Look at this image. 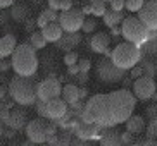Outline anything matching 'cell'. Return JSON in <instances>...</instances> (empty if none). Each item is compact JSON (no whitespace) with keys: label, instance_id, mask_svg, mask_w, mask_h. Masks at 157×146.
<instances>
[{"label":"cell","instance_id":"6da1fadb","mask_svg":"<svg viewBox=\"0 0 157 146\" xmlns=\"http://www.w3.org/2000/svg\"><path fill=\"white\" fill-rule=\"evenodd\" d=\"M136 98L126 88L105 95H95L86 101L79 112V119L85 122H95L100 127H114L133 114Z\"/></svg>","mask_w":157,"mask_h":146},{"label":"cell","instance_id":"7a4b0ae2","mask_svg":"<svg viewBox=\"0 0 157 146\" xmlns=\"http://www.w3.org/2000/svg\"><path fill=\"white\" fill-rule=\"evenodd\" d=\"M10 57H12L10 59V67L14 69V72L17 76H35L38 72L40 60H38L36 50L29 43L16 45Z\"/></svg>","mask_w":157,"mask_h":146},{"label":"cell","instance_id":"3957f363","mask_svg":"<svg viewBox=\"0 0 157 146\" xmlns=\"http://www.w3.org/2000/svg\"><path fill=\"white\" fill-rule=\"evenodd\" d=\"M9 95L19 105H33L36 101V82L33 76H17L16 74L9 84Z\"/></svg>","mask_w":157,"mask_h":146},{"label":"cell","instance_id":"277c9868","mask_svg":"<svg viewBox=\"0 0 157 146\" xmlns=\"http://www.w3.org/2000/svg\"><path fill=\"white\" fill-rule=\"evenodd\" d=\"M109 57H111V60L117 67L128 71V69H131L133 65H136L140 62L142 52H140L138 45H133L129 41H123V43L114 46V50L111 52Z\"/></svg>","mask_w":157,"mask_h":146},{"label":"cell","instance_id":"5b68a950","mask_svg":"<svg viewBox=\"0 0 157 146\" xmlns=\"http://www.w3.org/2000/svg\"><path fill=\"white\" fill-rule=\"evenodd\" d=\"M147 27L138 17H124L121 21V36L133 45H142L147 40Z\"/></svg>","mask_w":157,"mask_h":146},{"label":"cell","instance_id":"8992f818","mask_svg":"<svg viewBox=\"0 0 157 146\" xmlns=\"http://www.w3.org/2000/svg\"><path fill=\"white\" fill-rule=\"evenodd\" d=\"M124 74H126L124 69L117 67L111 60V57H107V55L97 62V78L102 82H107V84L119 82V81H123Z\"/></svg>","mask_w":157,"mask_h":146},{"label":"cell","instance_id":"52a82bcc","mask_svg":"<svg viewBox=\"0 0 157 146\" xmlns=\"http://www.w3.org/2000/svg\"><path fill=\"white\" fill-rule=\"evenodd\" d=\"M85 16L81 14V10L78 9H67V10H60V14H57V23L62 27L64 33H74L81 29Z\"/></svg>","mask_w":157,"mask_h":146},{"label":"cell","instance_id":"ba28073f","mask_svg":"<svg viewBox=\"0 0 157 146\" xmlns=\"http://www.w3.org/2000/svg\"><path fill=\"white\" fill-rule=\"evenodd\" d=\"M133 95L136 100H142V101L152 100V96L155 95V81H154V78H148V76L136 78V81L133 82Z\"/></svg>","mask_w":157,"mask_h":146},{"label":"cell","instance_id":"9c48e42d","mask_svg":"<svg viewBox=\"0 0 157 146\" xmlns=\"http://www.w3.org/2000/svg\"><path fill=\"white\" fill-rule=\"evenodd\" d=\"M67 108H69V105H67L60 96L50 98V100L43 101V117H45V119H50V120L62 119V117L67 114Z\"/></svg>","mask_w":157,"mask_h":146},{"label":"cell","instance_id":"30bf717a","mask_svg":"<svg viewBox=\"0 0 157 146\" xmlns=\"http://www.w3.org/2000/svg\"><path fill=\"white\" fill-rule=\"evenodd\" d=\"M60 81L56 78H48V79H43L36 84V100H42L47 101L50 98H56V96H60Z\"/></svg>","mask_w":157,"mask_h":146},{"label":"cell","instance_id":"8fae6325","mask_svg":"<svg viewBox=\"0 0 157 146\" xmlns=\"http://www.w3.org/2000/svg\"><path fill=\"white\" fill-rule=\"evenodd\" d=\"M136 17L143 23L147 29H157V2L155 0H145V4L140 7Z\"/></svg>","mask_w":157,"mask_h":146},{"label":"cell","instance_id":"7c38bea8","mask_svg":"<svg viewBox=\"0 0 157 146\" xmlns=\"http://www.w3.org/2000/svg\"><path fill=\"white\" fill-rule=\"evenodd\" d=\"M26 136L33 143H45L47 139V120L43 119H33L26 124Z\"/></svg>","mask_w":157,"mask_h":146},{"label":"cell","instance_id":"4fadbf2b","mask_svg":"<svg viewBox=\"0 0 157 146\" xmlns=\"http://www.w3.org/2000/svg\"><path fill=\"white\" fill-rule=\"evenodd\" d=\"M109 46H111V35H107V33H95L92 38H90V48H92L95 53H104V55H111V50H109Z\"/></svg>","mask_w":157,"mask_h":146},{"label":"cell","instance_id":"5bb4252c","mask_svg":"<svg viewBox=\"0 0 157 146\" xmlns=\"http://www.w3.org/2000/svg\"><path fill=\"white\" fill-rule=\"evenodd\" d=\"M104 127H100L98 124L95 122H85V120H81V124H79L78 127H76V136L79 137V139H95V137L100 136V131Z\"/></svg>","mask_w":157,"mask_h":146},{"label":"cell","instance_id":"9a60e30c","mask_svg":"<svg viewBox=\"0 0 157 146\" xmlns=\"http://www.w3.org/2000/svg\"><path fill=\"white\" fill-rule=\"evenodd\" d=\"M57 46H59L60 50L64 52H71L74 50L76 46L81 43V35H79V31H74V33H62V36L59 38V40L56 41Z\"/></svg>","mask_w":157,"mask_h":146},{"label":"cell","instance_id":"2e32d148","mask_svg":"<svg viewBox=\"0 0 157 146\" xmlns=\"http://www.w3.org/2000/svg\"><path fill=\"white\" fill-rule=\"evenodd\" d=\"M42 36L45 38L47 43H56L57 40H59L60 36H62V27L59 26V23L57 21H52V23H47L45 26L42 27Z\"/></svg>","mask_w":157,"mask_h":146},{"label":"cell","instance_id":"e0dca14e","mask_svg":"<svg viewBox=\"0 0 157 146\" xmlns=\"http://www.w3.org/2000/svg\"><path fill=\"white\" fill-rule=\"evenodd\" d=\"M60 95H62V100H64L67 105H73V103L79 101V86L76 82L64 84L62 89H60Z\"/></svg>","mask_w":157,"mask_h":146},{"label":"cell","instance_id":"ac0fdd59","mask_svg":"<svg viewBox=\"0 0 157 146\" xmlns=\"http://www.w3.org/2000/svg\"><path fill=\"white\" fill-rule=\"evenodd\" d=\"M126 124V131L131 134H140L143 133V129H145V119H143L142 115H129L128 119L124 120Z\"/></svg>","mask_w":157,"mask_h":146},{"label":"cell","instance_id":"d6986e66","mask_svg":"<svg viewBox=\"0 0 157 146\" xmlns=\"http://www.w3.org/2000/svg\"><path fill=\"white\" fill-rule=\"evenodd\" d=\"M16 45H17V41H16V36H12V35H5V36L0 38V59L9 57L14 52Z\"/></svg>","mask_w":157,"mask_h":146},{"label":"cell","instance_id":"ffe728a7","mask_svg":"<svg viewBox=\"0 0 157 146\" xmlns=\"http://www.w3.org/2000/svg\"><path fill=\"white\" fill-rule=\"evenodd\" d=\"M107 131L102 129V136H100V143L102 144H121V133L117 129H111L105 127Z\"/></svg>","mask_w":157,"mask_h":146},{"label":"cell","instance_id":"44dd1931","mask_svg":"<svg viewBox=\"0 0 157 146\" xmlns=\"http://www.w3.org/2000/svg\"><path fill=\"white\" fill-rule=\"evenodd\" d=\"M102 17H104L105 26L112 27V26H119L121 21L124 19V14H123V10H105Z\"/></svg>","mask_w":157,"mask_h":146},{"label":"cell","instance_id":"7402d4cb","mask_svg":"<svg viewBox=\"0 0 157 146\" xmlns=\"http://www.w3.org/2000/svg\"><path fill=\"white\" fill-rule=\"evenodd\" d=\"M7 124L14 129L23 127L24 124H26V114H24L23 110H21V112H19V110H12L9 114V117H7Z\"/></svg>","mask_w":157,"mask_h":146},{"label":"cell","instance_id":"603a6c76","mask_svg":"<svg viewBox=\"0 0 157 146\" xmlns=\"http://www.w3.org/2000/svg\"><path fill=\"white\" fill-rule=\"evenodd\" d=\"M12 9H10V17L14 19V21H17V23H23V21H26V17H28V12L29 9L26 7L24 4H12L10 5Z\"/></svg>","mask_w":157,"mask_h":146},{"label":"cell","instance_id":"cb8c5ba5","mask_svg":"<svg viewBox=\"0 0 157 146\" xmlns=\"http://www.w3.org/2000/svg\"><path fill=\"white\" fill-rule=\"evenodd\" d=\"M140 52H142V55H147V57H154L157 52V40L155 38H152V40H145L140 45Z\"/></svg>","mask_w":157,"mask_h":146},{"label":"cell","instance_id":"d4e9b609","mask_svg":"<svg viewBox=\"0 0 157 146\" xmlns=\"http://www.w3.org/2000/svg\"><path fill=\"white\" fill-rule=\"evenodd\" d=\"M29 45H31L35 50H42V48L47 46V41H45V38L42 36L40 31H31V35H29Z\"/></svg>","mask_w":157,"mask_h":146},{"label":"cell","instance_id":"484cf974","mask_svg":"<svg viewBox=\"0 0 157 146\" xmlns=\"http://www.w3.org/2000/svg\"><path fill=\"white\" fill-rule=\"evenodd\" d=\"M140 65H142V71H143V76H148V78H154L155 74V62L152 59H143L140 57Z\"/></svg>","mask_w":157,"mask_h":146},{"label":"cell","instance_id":"4316f807","mask_svg":"<svg viewBox=\"0 0 157 146\" xmlns=\"http://www.w3.org/2000/svg\"><path fill=\"white\" fill-rule=\"evenodd\" d=\"M90 9H92L93 16L102 17V16H104V12L107 10V4L104 2V0H93L92 4H90Z\"/></svg>","mask_w":157,"mask_h":146},{"label":"cell","instance_id":"83f0119b","mask_svg":"<svg viewBox=\"0 0 157 146\" xmlns=\"http://www.w3.org/2000/svg\"><path fill=\"white\" fill-rule=\"evenodd\" d=\"M143 4H145V0H124V9L129 12H136Z\"/></svg>","mask_w":157,"mask_h":146},{"label":"cell","instance_id":"f1b7e54d","mask_svg":"<svg viewBox=\"0 0 157 146\" xmlns=\"http://www.w3.org/2000/svg\"><path fill=\"white\" fill-rule=\"evenodd\" d=\"M81 29H83V33H93L97 29V21L95 19H90V17H85L83 24H81Z\"/></svg>","mask_w":157,"mask_h":146},{"label":"cell","instance_id":"f546056e","mask_svg":"<svg viewBox=\"0 0 157 146\" xmlns=\"http://www.w3.org/2000/svg\"><path fill=\"white\" fill-rule=\"evenodd\" d=\"M145 131H147V136L152 137V139L157 136V117H155V119H150L148 126L145 124Z\"/></svg>","mask_w":157,"mask_h":146},{"label":"cell","instance_id":"4dcf8cb0","mask_svg":"<svg viewBox=\"0 0 157 146\" xmlns=\"http://www.w3.org/2000/svg\"><path fill=\"white\" fill-rule=\"evenodd\" d=\"M78 59H79L78 52H74V50L66 52V55H64V64H66V65H73V64H76V62H78Z\"/></svg>","mask_w":157,"mask_h":146},{"label":"cell","instance_id":"1f68e13d","mask_svg":"<svg viewBox=\"0 0 157 146\" xmlns=\"http://www.w3.org/2000/svg\"><path fill=\"white\" fill-rule=\"evenodd\" d=\"M76 65H78L79 72H88V71L92 69V60H90V59H78Z\"/></svg>","mask_w":157,"mask_h":146},{"label":"cell","instance_id":"d6a6232c","mask_svg":"<svg viewBox=\"0 0 157 146\" xmlns=\"http://www.w3.org/2000/svg\"><path fill=\"white\" fill-rule=\"evenodd\" d=\"M129 71H131V72H129V76H131V78H140V76H143V71H142V65H140V64L133 65Z\"/></svg>","mask_w":157,"mask_h":146},{"label":"cell","instance_id":"836d02e7","mask_svg":"<svg viewBox=\"0 0 157 146\" xmlns=\"http://www.w3.org/2000/svg\"><path fill=\"white\" fill-rule=\"evenodd\" d=\"M111 10H124V2L123 0H111Z\"/></svg>","mask_w":157,"mask_h":146},{"label":"cell","instance_id":"e575fe53","mask_svg":"<svg viewBox=\"0 0 157 146\" xmlns=\"http://www.w3.org/2000/svg\"><path fill=\"white\" fill-rule=\"evenodd\" d=\"M47 23H50V21H48V17L45 16V12H42L40 16H38V19H36V24H38L40 27H43Z\"/></svg>","mask_w":157,"mask_h":146},{"label":"cell","instance_id":"d590c367","mask_svg":"<svg viewBox=\"0 0 157 146\" xmlns=\"http://www.w3.org/2000/svg\"><path fill=\"white\" fill-rule=\"evenodd\" d=\"M43 12H45V16L47 17H48V21H57V10H52V9H45L43 10Z\"/></svg>","mask_w":157,"mask_h":146},{"label":"cell","instance_id":"8d00e7d4","mask_svg":"<svg viewBox=\"0 0 157 146\" xmlns=\"http://www.w3.org/2000/svg\"><path fill=\"white\" fill-rule=\"evenodd\" d=\"M74 78H76V81H78L79 84H85V82L88 81V72H78Z\"/></svg>","mask_w":157,"mask_h":146},{"label":"cell","instance_id":"74e56055","mask_svg":"<svg viewBox=\"0 0 157 146\" xmlns=\"http://www.w3.org/2000/svg\"><path fill=\"white\" fill-rule=\"evenodd\" d=\"M48 9L52 10H60V0H48Z\"/></svg>","mask_w":157,"mask_h":146},{"label":"cell","instance_id":"f35d334b","mask_svg":"<svg viewBox=\"0 0 157 146\" xmlns=\"http://www.w3.org/2000/svg\"><path fill=\"white\" fill-rule=\"evenodd\" d=\"M147 115H148V119H155V117H157V105H150V107H148Z\"/></svg>","mask_w":157,"mask_h":146},{"label":"cell","instance_id":"ab89813d","mask_svg":"<svg viewBox=\"0 0 157 146\" xmlns=\"http://www.w3.org/2000/svg\"><path fill=\"white\" fill-rule=\"evenodd\" d=\"M79 71H78V65L76 64H73V65H67V76H71V78H74L76 74H78Z\"/></svg>","mask_w":157,"mask_h":146},{"label":"cell","instance_id":"60d3db41","mask_svg":"<svg viewBox=\"0 0 157 146\" xmlns=\"http://www.w3.org/2000/svg\"><path fill=\"white\" fill-rule=\"evenodd\" d=\"M73 7V2L71 0H60V10H67Z\"/></svg>","mask_w":157,"mask_h":146},{"label":"cell","instance_id":"b9f144b4","mask_svg":"<svg viewBox=\"0 0 157 146\" xmlns=\"http://www.w3.org/2000/svg\"><path fill=\"white\" fill-rule=\"evenodd\" d=\"M7 19H9V14L5 12L4 9H0V24H5L7 23Z\"/></svg>","mask_w":157,"mask_h":146},{"label":"cell","instance_id":"7bdbcfd3","mask_svg":"<svg viewBox=\"0 0 157 146\" xmlns=\"http://www.w3.org/2000/svg\"><path fill=\"white\" fill-rule=\"evenodd\" d=\"M14 2L16 0H0V9H7V7H10Z\"/></svg>","mask_w":157,"mask_h":146},{"label":"cell","instance_id":"ee69618b","mask_svg":"<svg viewBox=\"0 0 157 146\" xmlns=\"http://www.w3.org/2000/svg\"><path fill=\"white\" fill-rule=\"evenodd\" d=\"M10 69V62H4V59H0V71H9Z\"/></svg>","mask_w":157,"mask_h":146},{"label":"cell","instance_id":"f6af8a7d","mask_svg":"<svg viewBox=\"0 0 157 146\" xmlns=\"http://www.w3.org/2000/svg\"><path fill=\"white\" fill-rule=\"evenodd\" d=\"M121 35V27L119 26H112L111 27V36H119Z\"/></svg>","mask_w":157,"mask_h":146},{"label":"cell","instance_id":"bcb514c9","mask_svg":"<svg viewBox=\"0 0 157 146\" xmlns=\"http://www.w3.org/2000/svg\"><path fill=\"white\" fill-rule=\"evenodd\" d=\"M81 14H83V16H90V14H92L90 4H88V5H83V7H81Z\"/></svg>","mask_w":157,"mask_h":146},{"label":"cell","instance_id":"7dc6e473","mask_svg":"<svg viewBox=\"0 0 157 146\" xmlns=\"http://www.w3.org/2000/svg\"><path fill=\"white\" fill-rule=\"evenodd\" d=\"M85 96H86V89H85V88H79V100L85 98Z\"/></svg>","mask_w":157,"mask_h":146},{"label":"cell","instance_id":"c3c4849f","mask_svg":"<svg viewBox=\"0 0 157 146\" xmlns=\"http://www.w3.org/2000/svg\"><path fill=\"white\" fill-rule=\"evenodd\" d=\"M5 93H7V89H5L4 86H0V100H2V98L5 96Z\"/></svg>","mask_w":157,"mask_h":146},{"label":"cell","instance_id":"681fc988","mask_svg":"<svg viewBox=\"0 0 157 146\" xmlns=\"http://www.w3.org/2000/svg\"><path fill=\"white\" fill-rule=\"evenodd\" d=\"M104 2H105V4H109V2H111V0H104Z\"/></svg>","mask_w":157,"mask_h":146},{"label":"cell","instance_id":"f907efd6","mask_svg":"<svg viewBox=\"0 0 157 146\" xmlns=\"http://www.w3.org/2000/svg\"><path fill=\"white\" fill-rule=\"evenodd\" d=\"M90 2H93V0H90Z\"/></svg>","mask_w":157,"mask_h":146},{"label":"cell","instance_id":"816d5d0a","mask_svg":"<svg viewBox=\"0 0 157 146\" xmlns=\"http://www.w3.org/2000/svg\"><path fill=\"white\" fill-rule=\"evenodd\" d=\"M71 2H73V0H71Z\"/></svg>","mask_w":157,"mask_h":146}]
</instances>
